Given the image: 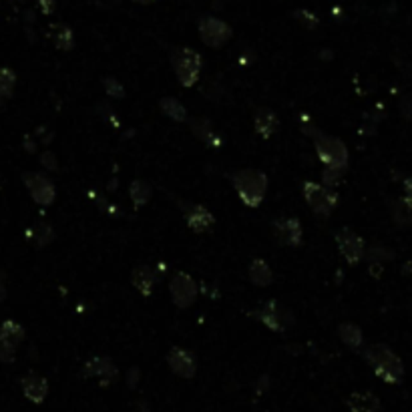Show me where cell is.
Instances as JSON below:
<instances>
[{
  "label": "cell",
  "instance_id": "26",
  "mask_svg": "<svg viewBox=\"0 0 412 412\" xmlns=\"http://www.w3.org/2000/svg\"><path fill=\"white\" fill-rule=\"evenodd\" d=\"M390 213H392V219H394V224L399 225V227L412 225V201L406 195H402L400 200L392 203Z\"/></svg>",
  "mask_w": 412,
  "mask_h": 412
},
{
  "label": "cell",
  "instance_id": "14",
  "mask_svg": "<svg viewBox=\"0 0 412 412\" xmlns=\"http://www.w3.org/2000/svg\"><path fill=\"white\" fill-rule=\"evenodd\" d=\"M183 215H185V224L191 231L195 234H203L207 229H212L213 224H215V217L213 213L203 207L200 203H188L183 205Z\"/></svg>",
  "mask_w": 412,
  "mask_h": 412
},
{
  "label": "cell",
  "instance_id": "11",
  "mask_svg": "<svg viewBox=\"0 0 412 412\" xmlns=\"http://www.w3.org/2000/svg\"><path fill=\"white\" fill-rule=\"evenodd\" d=\"M83 372H85L87 378H97L101 387H111L113 382L119 378V368L107 356H93V358H88L87 362H85Z\"/></svg>",
  "mask_w": 412,
  "mask_h": 412
},
{
  "label": "cell",
  "instance_id": "27",
  "mask_svg": "<svg viewBox=\"0 0 412 412\" xmlns=\"http://www.w3.org/2000/svg\"><path fill=\"white\" fill-rule=\"evenodd\" d=\"M129 198H131L135 207H143V205H147L151 201V198H153V188H151L145 179H135V181H131V185H129Z\"/></svg>",
  "mask_w": 412,
  "mask_h": 412
},
{
  "label": "cell",
  "instance_id": "6",
  "mask_svg": "<svg viewBox=\"0 0 412 412\" xmlns=\"http://www.w3.org/2000/svg\"><path fill=\"white\" fill-rule=\"evenodd\" d=\"M253 316H256L258 322H262L268 330H272L275 334L286 332L287 328L294 324L292 312L287 310L286 306H282L277 300L263 302L262 306L253 312Z\"/></svg>",
  "mask_w": 412,
  "mask_h": 412
},
{
  "label": "cell",
  "instance_id": "13",
  "mask_svg": "<svg viewBox=\"0 0 412 412\" xmlns=\"http://www.w3.org/2000/svg\"><path fill=\"white\" fill-rule=\"evenodd\" d=\"M167 366L175 376L179 378H193L198 372V360L195 356L185 348H171L167 352Z\"/></svg>",
  "mask_w": 412,
  "mask_h": 412
},
{
  "label": "cell",
  "instance_id": "36",
  "mask_svg": "<svg viewBox=\"0 0 412 412\" xmlns=\"http://www.w3.org/2000/svg\"><path fill=\"white\" fill-rule=\"evenodd\" d=\"M137 380H139V370L137 368H133V370H131V380H129V387H135V384H137Z\"/></svg>",
  "mask_w": 412,
  "mask_h": 412
},
{
  "label": "cell",
  "instance_id": "4",
  "mask_svg": "<svg viewBox=\"0 0 412 412\" xmlns=\"http://www.w3.org/2000/svg\"><path fill=\"white\" fill-rule=\"evenodd\" d=\"M171 64H173L175 76L181 83V87H193L200 81L201 69H203V59L198 50L179 47L171 55Z\"/></svg>",
  "mask_w": 412,
  "mask_h": 412
},
{
  "label": "cell",
  "instance_id": "12",
  "mask_svg": "<svg viewBox=\"0 0 412 412\" xmlns=\"http://www.w3.org/2000/svg\"><path fill=\"white\" fill-rule=\"evenodd\" d=\"M274 236L277 244L287 248H298L304 239V229L298 217H280L274 222Z\"/></svg>",
  "mask_w": 412,
  "mask_h": 412
},
{
  "label": "cell",
  "instance_id": "3",
  "mask_svg": "<svg viewBox=\"0 0 412 412\" xmlns=\"http://www.w3.org/2000/svg\"><path fill=\"white\" fill-rule=\"evenodd\" d=\"M302 129L308 135H312L314 149H316V155H318L322 165L348 169L350 153L342 139L334 137V135H326L322 131H318L316 127H302Z\"/></svg>",
  "mask_w": 412,
  "mask_h": 412
},
{
  "label": "cell",
  "instance_id": "5",
  "mask_svg": "<svg viewBox=\"0 0 412 412\" xmlns=\"http://www.w3.org/2000/svg\"><path fill=\"white\" fill-rule=\"evenodd\" d=\"M302 195L318 217H328L336 210L338 195L332 188L318 181H304L302 183Z\"/></svg>",
  "mask_w": 412,
  "mask_h": 412
},
{
  "label": "cell",
  "instance_id": "24",
  "mask_svg": "<svg viewBox=\"0 0 412 412\" xmlns=\"http://www.w3.org/2000/svg\"><path fill=\"white\" fill-rule=\"evenodd\" d=\"M159 109L165 117H169L175 123H183L188 121V109L183 107V103L175 97H163L159 101Z\"/></svg>",
  "mask_w": 412,
  "mask_h": 412
},
{
  "label": "cell",
  "instance_id": "9",
  "mask_svg": "<svg viewBox=\"0 0 412 412\" xmlns=\"http://www.w3.org/2000/svg\"><path fill=\"white\" fill-rule=\"evenodd\" d=\"M198 28H200V38L203 40V45H207L210 49H222L234 35L231 26L215 16H203Z\"/></svg>",
  "mask_w": 412,
  "mask_h": 412
},
{
  "label": "cell",
  "instance_id": "22",
  "mask_svg": "<svg viewBox=\"0 0 412 412\" xmlns=\"http://www.w3.org/2000/svg\"><path fill=\"white\" fill-rule=\"evenodd\" d=\"M23 340H25V328L23 326L14 322V320L2 322V326H0V344L2 346L16 350Z\"/></svg>",
  "mask_w": 412,
  "mask_h": 412
},
{
  "label": "cell",
  "instance_id": "30",
  "mask_svg": "<svg viewBox=\"0 0 412 412\" xmlns=\"http://www.w3.org/2000/svg\"><path fill=\"white\" fill-rule=\"evenodd\" d=\"M103 85L107 88V93H109L111 97H115V99H123V97H125V88H123V85H121L115 76H107V79L103 81Z\"/></svg>",
  "mask_w": 412,
  "mask_h": 412
},
{
  "label": "cell",
  "instance_id": "28",
  "mask_svg": "<svg viewBox=\"0 0 412 412\" xmlns=\"http://www.w3.org/2000/svg\"><path fill=\"white\" fill-rule=\"evenodd\" d=\"M14 87H16V73L8 67H0V103L13 97Z\"/></svg>",
  "mask_w": 412,
  "mask_h": 412
},
{
  "label": "cell",
  "instance_id": "34",
  "mask_svg": "<svg viewBox=\"0 0 412 412\" xmlns=\"http://www.w3.org/2000/svg\"><path fill=\"white\" fill-rule=\"evenodd\" d=\"M400 113H402L408 121H412V99L402 101V105H400Z\"/></svg>",
  "mask_w": 412,
  "mask_h": 412
},
{
  "label": "cell",
  "instance_id": "38",
  "mask_svg": "<svg viewBox=\"0 0 412 412\" xmlns=\"http://www.w3.org/2000/svg\"><path fill=\"white\" fill-rule=\"evenodd\" d=\"M139 4H151V2H155V0H135Z\"/></svg>",
  "mask_w": 412,
  "mask_h": 412
},
{
  "label": "cell",
  "instance_id": "17",
  "mask_svg": "<svg viewBox=\"0 0 412 412\" xmlns=\"http://www.w3.org/2000/svg\"><path fill=\"white\" fill-rule=\"evenodd\" d=\"M189 129H191V133H193L195 137L200 139V141H203L205 145H210V147L219 149V147L224 145V139L219 137V133L213 129L212 121H207V119H203V117L191 119V121H189Z\"/></svg>",
  "mask_w": 412,
  "mask_h": 412
},
{
  "label": "cell",
  "instance_id": "19",
  "mask_svg": "<svg viewBox=\"0 0 412 412\" xmlns=\"http://www.w3.org/2000/svg\"><path fill=\"white\" fill-rule=\"evenodd\" d=\"M350 412H380V399L374 392L368 390H356L346 400Z\"/></svg>",
  "mask_w": 412,
  "mask_h": 412
},
{
  "label": "cell",
  "instance_id": "35",
  "mask_svg": "<svg viewBox=\"0 0 412 412\" xmlns=\"http://www.w3.org/2000/svg\"><path fill=\"white\" fill-rule=\"evenodd\" d=\"M402 188H404V195L412 201V177H406V179L402 181Z\"/></svg>",
  "mask_w": 412,
  "mask_h": 412
},
{
  "label": "cell",
  "instance_id": "16",
  "mask_svg": "<svg viewBox=\"0 0 412 412\" xmlns=\"http://www.w3.org/2000/svg\"><path fill=\"white\" fill-rule=\"evenodd\" d=\"M131 284L143 298H149L157 286V274L151 265H137L131 274Z\"/></svg>",
  "mask_w": 412,
  "mask_h": 412
},
{
  "label": "cell",
  "instance_id": "18",
  "mask_svg": "<svg viewBox=\"0 0 412 412\" xmlns=\"http://www.w3.org/2000/svg\"><path fill=\"white\" fill-rule=\"evenodd\" d=\"M253 129L262 139H270L280 129V119L272 109L260 107L253 115Z\"/></svg>",
  "mask_w": 412,
  "mask_h": 412
},
{
  "label": "cell",
  "instance_id": "31",
  "mask_svg": "<svg viewBox=\"0 0 412 412\" xmlns=\"http://www.w3.org/2000/svg\"><path fill=\"white\" fill-rule=\"evenodd\" d=\"M38 161H40V165H42V167H45L47 171H57V169H59V161H57L55 153H50V151H45V153H40Z\"/></svg>",
  "mask_w": 412,
  "mask_h": 412
},
{
  "label": "cell",
  "instance_id": "33",
  "mask_svg": "<svg viewBox=\"0 0 412 412\" xmlns=\"http://www.w3.org/2000/svg\"><path fill=\"white\" fill-rule=\"evenodd\" d=\"M38 6H40V11L42 14H52L55 13V6H57V2L55 0H37Z\"/></svg>",
  "mask_w": 412,
  "mask_h": 412
},
{
  "label": "cell",
  "instance_id": "10",
  "mask_svg": "<svg viewBox=\"0 0 412 412\" xmlns=\"http://www.w3.org/2000/svg\"><path fill=\"white\" fill-rule=\"evenodd\" d=\"M23 181H25L26 189H28V195L33 198V201L37 205L42 207H49L57 200V189L55 183L50 181L47 175L42 173H25L23 175Z\"/></svg>",
  "mask_w": 412,
  "mask_h": 412
},
{
  "label": "cell",
  "instance_id": "23",
  "mask_svg": "<svg viewBox=\"0 0 412 412\" xmlns=\"http://www.w3.org/2000/svg\"><path fill=\"white\" fill-rule=\"evenodd\" d=\"M338 338L344 342V346H348L352 350H360L364 344V334L360 330V326L352 324V322H344L338 326Z\"/></svg>",
  "mask_w": 412,
  "mask_h": 412
},
{
  "label": "cell",
  "instance_id": "8",
  "mask_svg": "<svg viewBox=\"0 0 412 412\" xmlns=\"http://www.w3.org/2000/svg\"><path fill=\"white\" fill-rule=\"evenodd\" d=\"M334 238H336L340 256L344 258V262L348 263V265H358L366 258V244H364V239L356 231H352L350 227L338 229Z\"/></svg>",
  "mask_w": 412,
  "mask_h": 412
},
{
  "label": "cell",
  "instance_id": "32",
  "mask_svg": "<svg viewBox=\"0 0 412 412\" xmlns=\"http://www.w3.org/2000/svg\"><path fill=\"white\" fill-rule=\"evenodd\" d=\"M14 358H16V350L8 348V346H2V344H0V362L11 364V362H14Z\"/></svg>",
  "mask_w": 412,
  "mask_h": 412
},
{
  "label": "cell",
  "instance_id": "29",
  "mask_svg": "<svg viewBox=\"0 0 412 412\" xmlns=\"http://www.w3.org/2000/svg\"><path fill=\"white\" fill-rule=\"evenodd\" d=\"M344 173H346V169H342V167H328V165H324L322 181H324V185H328V188H334V185H338L342 181Z\"/></svg>",
  "mask_w": 412,
  "mask_h": 412
},
{
  "label": "cell",
  "instance_id": "1",
  "mask_svg": "<svg viewBox=\"0 0 412 412\" xmlns=\"http://www.w3.org/2000/svg\"><path fill=\"white\" fill-rule=\"evenodd\" d=\"M366 362L372 366L374 374L387 384H400L404 378V364L400 356L387 344H372L364 350Z\"/></svg>",
  "mask_w": 412,
  "mask_h": 412
},
{
  "label": "cell",
  "instance_id": "25",
  "mask_svg": "<svg viewBox=\"0 0 412 412\" xmlns=\"http://www.w3.org/2000/svg\"><path fill=\"white\" fill-rule=\"evenodd\" d=\"M26 236H28V241H33L37 248H47L50 241L55 239V229L47 222H37L26 231Z\"/></svg>",
  "mask_w": 412,
  "mask_h": 412
},
{
  "label": "cell",
  "instance_id": "21",
  "mask_svg": "<svg viewBox=\"0 0 412 412\" xmlns=\"http://www.w3.org/2000/svg\"><path fill=\"white\" fill-rule=\"evenodd\" d=\"M49 37L52 40V45L59 50H73L75 49V35L71 30V26L57 23V25L49 26Z\"/></svg>",
  "mask_w": 412,
  "mask_h": 412
},
{
  "label": "cell",
  "instance_id": "2",
  "mask_svg": "<svg viewBox=\"0 0 412 412\" xmlns=\"http://www.w3.org/2000/svg\"><path fill=\"white\" fill-rule=\"evenodd\" d=\"M231 183L241 203L251 210L262 205L263 198L268 193V185H270L268 175L263 173L262 169H253V167L236 171L231 175Z\"/></svg>",
  "mask_w": 412,
  "mask_h": 412
},
{
  "label": "cell",
  "instance_id": "15",
  "mask_svg": "<svg viewBox=\"0 0 412 412\" xmlns=\"http://www.w3.org/2000/svg\"><path fill=\"white\" fill-rule=\"evenodd\" d=\"M21 388H23L25 399L30 400L33 404H42L45 399L49 396V380L37 372H28L26 376H23Z\"/></svg>",
  "mask_w": 412,
  "mask_h": 412
},
{
  "label": "cell",
  "instance_id": "20",
  "mask_svg": "<svg viewBox=\"0 0 412 412\" xmlns=\"http://www.w3.org/2000/svg\"><path fill=\"white\" fill-rule=\"evenodd\" d=\"M250 282L258 287H268L274 282V270L272 265L262 260V258H256L250 263Z\"/></svg>",
  "mask_w": 412,
  "mask_h": 412
},
{
  "label": "cell",
  "instance_id": "37",
  "mask_svg": "<svg viewBox=\"0 0 412 412\" xmlns=\"http://www.w3.org/2000/svg\"><path fill=\"white\" fill-rule=\"evenodd\" d=\"M133 412H149V411H147V406H145V404H139L137 411H133Z\"/></svg>",
  "mask_w": 412,
  "mask_h": 412
},
{
  "label": "cell",
  "instance_id": "7",
  "mask_svg": "<svg viewBox=\"0 0 412 412\" xmlns=\"http://www.w3.org/2000/svg\"><path fill=\"white\" fill-rule=\"evenodd\" d=\"M169 294H171V300H173L175 306L185 310V308H191L198 302L200 287H198V282L189 274L175 272L171 275V280H169Z\"/></svg>",
  "mask_w": 412,
  "mask_h": 412
}]
</instances>
